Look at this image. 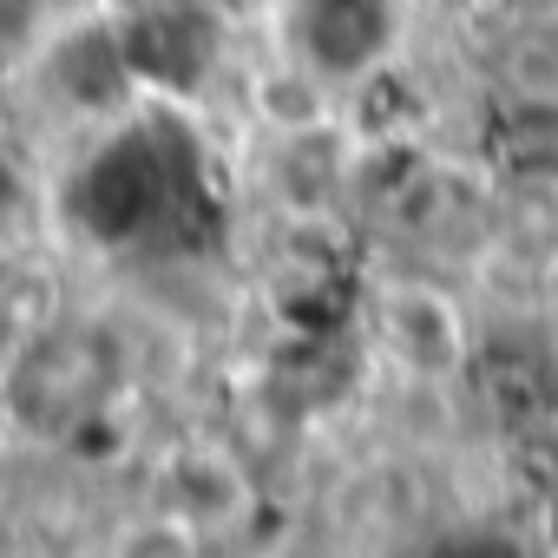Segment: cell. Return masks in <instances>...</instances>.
Returning a JSON list of instances; mask_svg holds the SVG:
<instances>
[{
  "label": "cell",
  "instance_id": "obj_1",
  "mask_svg": "<svg viewBox=\"0 0 558 558\" xmlns=\"http://www.w3.org/2000/svg\"><path fill=\"white\" fill-rule=\"evenodd\" d=\"M296 47L316 73H362L388 47V0H296Z\"/></svg>",
  "mask_w": 558,
  "mask_h": 558
},
{
  "label": "cell",
  "instance_id": "obj_2",
  "mask_svg": "<svg viewBox=\"0 0 558 558\" xmlns=\"http://www.w3.org/2000/svg\"><path fill=\"white\" fill-rule=\"evenodd\" d=\"M440 558H512V545H499V538H460V545H447Z\"/></svg>",
  "mask_w": 558,
  "mask_h": 558
}]
</instances>
